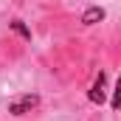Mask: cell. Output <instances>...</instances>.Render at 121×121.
<instances>
[{
    "instance_id": "1",
    "label": "cell",
    "mask_w": 121,
    "mask_h": 121,
    "mask_svg": "<svg viewBox=\"0 0 121 121\" xmlns=\"http://www.w3.org/2000/svg\"><path fill=\"white\" fill-rule=\"evenodd\" d=\"M39 104V99L37 96H20V99H14L11 104H9V113H14V116H26V113H31L34 107Z\"/></svg>"
},
{
    "instance_id": "2",
    "label": "cell",
    "mask_w": 121,
    "mask_h": 121,
    "mask_svg": "<svg viewBox=\"0 0 121 121\" xmlns=\"http://www.w3.org/2000/svg\"><path fill=\"white\" fill-rule=\"evenodd\" d=\"M104 82H107V79H104V73H99V79L93 82L90 93H87V96H90V101H93V104H101V101H104Z\"/></svg>"
},
{
    "instance_id": "3",
    "label": "cell",
    "mask_w": 121,
    "mask_h": 121,
    "mask_svg": "<svg viewBox=\"0 0 121 121\" xmlns=\"http://www.w3.org/2000/svg\"><path fill=\"white\" fill-rule=\"evenodd\" d=\"M99 20H104V9H99V6H93V9H87V11L82 14V23H85V26H93V23H99Z\"/></svg>"
},
{
    "instance_id": "4",
    "label": "cell",
    "mask_w": 121,
    "mask_h": 121,
    "mask_svg": "<svg viewBox=\"0 0 121 121\" xmlns=\"http://www.w3.org/2000/svg\"><path fill=\"white\" fill-rule=\"evenodd\" d=\"M11 28L17 31V34H20L23 39H31V31L26 28V26H23V20H11Z\"/></svg>"
},
{
    "instance_id": "5",
    "label": "cell",
    "mask_w": 121,
    "mask_h": 121,
    "mask_svg": "<svg viewBox=\"0 0 121 121\" xmlns=\"http://www.w3.org/2000/svg\"><path fill=\"white\" fill-rule=\"evenodd\" d=\"M118 104H121V87L116 90V96H113V107H118Z\"/></svg>"
}]
</instances>
